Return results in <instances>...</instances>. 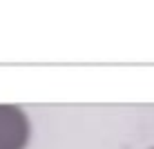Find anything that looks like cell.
Masks as SVG:
<instances>
[{
  "mask_svg": "<svg viewBox=\"0 0 154 149\" xmlns=\"http://www.w3.org/2000/svg\"><path fill=\"white\" fill-rule=\"evenodd\" d=\"M31 131V118L23 107L0 103V149H27Z\"/></svg>",
  "mask_w": 154,
  "mask_h": 149,
  "instance_id": "1",
  "label": "cell"
},
{
  "mask_svg": "<svg viewBox=\"0 0 154 149\" xmlns=\"http://www.w3.org/2000/svg\"><path fill=\"white\" fill-rule=\"evenodd\" d=\"M152 149H154V147H152Z\"/></svg>",
  "mask_w": 154,
  "mask_h": 149,
  "instance_id": "2",
  "label": "cell"
}]
</instances>
